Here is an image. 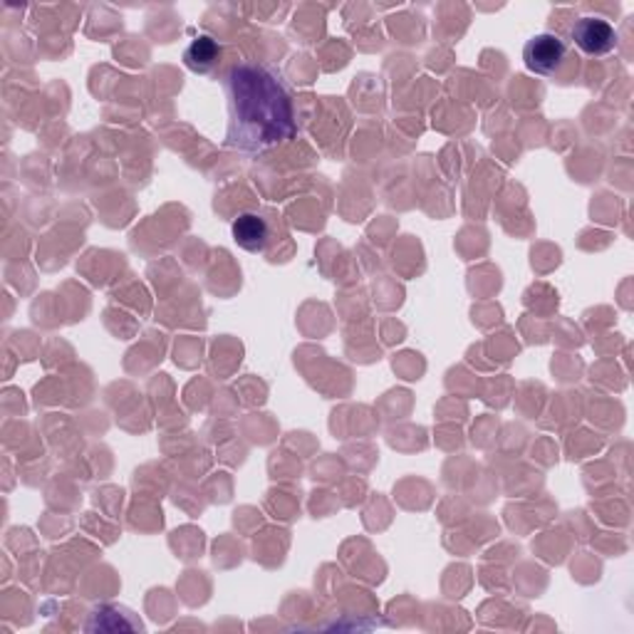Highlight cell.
<instances>
[{"label":"cell","instance_id":"obj_1","mask_svg":"<svg viewBox=\"0 0 634 634\" xmlns=\"http://www.w3.org/2000/svg\"><path fill=\"white\" fill-rule=\"evenodd\" d=\"M223 87L228 97V144L241 152L261 154L295 139L291 92L271 67L243 59L228 69Z\"/></svg>","mask_w":634,"mask_h":634},{"label":"cell","instance_id":"obj_5","mask_svg":"<svg viewBox=\"0 0 634 634\" xmlns=\"http://www.w3.org/2000/svg\"><path fill=\"white\" fill-rule=\"evenodd\" d=\"M221 45L211 35H196L184 50V65L196 75H208L218 65Z\"/></svg>","mask_w":634,"mask_h":634},{"label":"cell","instance_id":"obj_3","mask_svg":"<svg viewBox=\"0 0 634 634\" xmlns=\"http://www.w3.org/2000/svg\"><path fill=\"white\" fill-rule=\"evenodd\" d=\"M570 43L584 55L602 57L617 47V33H614V28L604 18L584 15L572 23Z\"/></svg>","mask_w":634,"mask_h":634},{"label":"cell","instance_id":"obj_4","mask_svg":"<svg viewBox=\"0 0 634 634\" xmlns=\"http://www.w3.org/2000/svg\"><path fill=\"white\" fill-rule=\"evenodd\" d=\"M233 241L248 253H263L271 243V226L263 216L258 214H241L231 226Z\"/></svg>","mask_w":634,"mask_h":634},{"label":"cell","instance_id":"obj_2","mask_svg":"<svg viewBox=\"0 0 634 634\" xmlns=\"http://www.w3.org/2000/svg\"><path fill=\"white\" fill-rule=\"evenodd\" d=\"M565 59H568V43L555 33L533 35L523 47L525 67L540 77H550L555 73H560Z\"/></svg>","mask_w":634,"mask_h":634}]
</instances>
